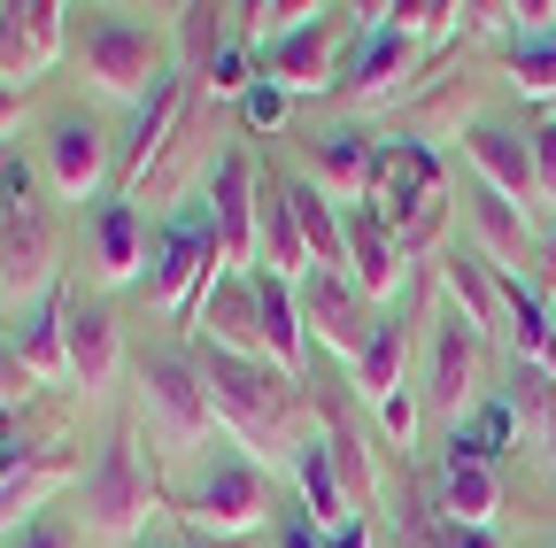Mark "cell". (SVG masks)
<instances>
[{
    "mask_svg": "<svg viewBox=\"0 0 556 548\" xmlns=\"http://www.w3.org/2000/svg\"><path fill=\"white\" fill-rule=\"evenodd\" d=\"M248 86H255V78H248V54L225 39L217 54H208V101H248Z\"/></svg>",
    "mask_w": 556,
    "mask_h": 548,
    "instance_id": "cell-36",
    "label": "cell"
},
{
    "mask_svg": "<svg viewBox=\"0 0 556 548\" xmlns=\"http://www.w3.org/2000/svg\"><path fill=\"white\" fill-rule=\"evenodd\" d=\"M533 170H541V201L556 209V116L533 131Z\"/></svg>",
    "mask_w": 556,
    "mask_h": 548,
    "instance_id": "cell-42",
    "label": "cell"
},
{
    "mask_svg": "<svg viewBox=\"0 0 556 548\" xmlns=\"http://www.w3.org/2000/svg\"><path fill=\"white\" fill-rule=\"evenodd\" d=\"M287 201H294V225L309 240V270H340L348 263V217L325 201V186H287Z\"/></svg>",
    "mask_w": 556,
    "mask_h": 548,
    "instance_id": "cell-30",
    "label": "cell"
},
{
    "mask_svg": "<svg viewBox=\"0 0 556 548\" xmlns=\"http://www.w3.org/2000/svg\"><path fill=\"white\" fill-rule=\"evenodd\" d=\"M471 232H479V247H486V263H495V270H518L526 247H533L526 209H518V201H503V193H486V186H479V201H471Z\"/></svg>",
    "mask_w": 556,
    "mask_h": 548,
    "instance_id": "cell-29",
    "label": "cell"
},
{
    "mask_svg": "<svg viewBox=\"0 0 556 548\" xmlns=\"http://www.w3.org/2000/svg\"><path fill=\"white\" fill-rule=\"evenodd\" d=\"M255 209H263L255 163H248V155H217V170H208V225H217L225 263L240 270V279L255 270Z\"/></svg>",
    "mask_w": 556,
    "mask_h": 548,
    "instance_id": "cell-8",
    "label": "cell"
},
{
    "mask_svg": "<svg viewBox=\"0 0 556 548\" xmlns=\"http://www.w3.org/2000/svg\"><path fill=\"white\" fill-rule=\"evenodd\" d=\"M201 548H208V540H201Z\"/></svg>",
    "mask_w": 556,
    "mask_h": 548,
    "instance_id": "cell-49",
    "label": "cell"
},
{
    "mask_svg": "<svg viewBox=\"0 0 556 548\" xmlns=\"http://www.w3.org/2000/svg\"><path fill=\"white\" fill-rule=\"evenodd\" d=\"M433 548H495V533H456V525H448Z\"/></svg>",
    "mask_w": 556,
    "mask_h": 548,
    "instance_id": "cell-45",
    "label": "cell"
},
{
    "mask_svg": "<svg viewBox=\"0 0 556 548\" xmlns=\"http://www.w3.org/2000/svg\"><path fill=\"white\" fill-rule=\"evenodd\" d=\"M309 170H317V186L332 201H348V209H371L379 201V148L364 131H348V124H325L309 140Z\"/></svg>",
    "mask_w": 556,
    "mask_h": 548,
    "instance_id": "cell-12",
    "label": "cell"
},
{
    "mask_svg": "<svg viewBox=\"0 0 556 548\" xmlns=\"http://www.w3.org/2000/svg\"><path fill=\"white\" fill-rule=\"evenodd\" d=\"M193 332L208 340V348H225V356L270 364V348H263V317H255V286H248V279H225L217 294H208V309H201Z\"/></svg>",
    "mask_w": 556,
    "mask_h": 548,
    "instance_id": "cell-19",
    "label": "cell"
},
{
    "mask_svg": "<svg viewBox=\"0 0 556 548\" xmlns=\"http://www.w3.org/2000/svg\"><path fill=\"white\" fill-rule=\"evenodd\" d=\"M541 279H548V286H556V232H548V240H541Z\"/></svg>",
    "mask_w": 556,
    "mask_h": 548,
    "instance_id": "cell-46",
    "label": "cell"
},
{
    "mask_svg": "<svg viewBox=\"0 0 556 548\" xmlns=\"http://www.w3.org/2000/svg\"><path fill=\"white\" fill-rule=\"evenodd\" d=\"M495 510H503V479H495V463L448 456V471H441V518H448L456 533H486V525H495Z\"/></svg>",
    "mask_w": 556,
    "mask_h": 548,
    "instance_id": "cell-24",
    "label": "cell"
},
{
    "mask_svg": "<svg viewBox=\"0 0 556 548\" xmlns=\"http://www.w3.org/2000/svg\"><path fill=\"white\" fill-rule=\"evenodd\" d=\"M402 364H409V324H402V309H387V317L371 324V340H364V356L348 364L371 409H387V402H402V394H409V386H402Z\"/></svg>",
    "mask_w": 556,
    "mask_h": 548,
    "instance_id": "cell-25",
    "label": "cell"
},
{
    "mask_svg": "<svg viewBox=\"0 0 556 548\" xmlns=\"http://www.w3.org/2000/svg\"><path fill=\"white\" fill-rule=\"evenodd\" d=\"M364 54H356V78H348V101L364 109H387L394 93H409V78L426 71V54H417V39H402L394 24H379V9H364Z\"/></svg>",
    "mask_w": 556,
    "mask_h": 548,
    "instance_id": "cell-11",
    "label": "cell"
},
{
    "mask_svg": "<svg viewBox=\"0 0 556 548\" xmlns=\"http://www.w3.org/2000/svg\"><path fill=\"white\" fill-rule=\"evenodd\" d=\"M139 386H148V433L163 448H201L217 433V402H208V379L201 364L186 356H148L139 364Z\"/></svg>",
    "mask_w": 556,
    "mask_h": 548,
    "instance_id": "cell-6",
    "label": "cell"
},
{
    "mask_svg": "<svg viewBox=\"0 0 556 548\" xmlns=\"http://www.w3.org/2000/svg\"><path fill=\"white\" fill-rule=\"evenodd\" d=\"M240 109H248V124H255V131H278V124H287V109H294V93H287V86H270V78H255Z\"/></svg>",
    "mask_w": 556,
    "mask_h": 548,
    "instance_id": "cell-37",
    "label": "cell"
},
{
    "mask_svg": "<svg viewBox=\"0 0 556 548\" xmlns=\"http://www.w3.org/2000/svg\"><path fill=\"white\" fill-rule=\"evenodd\" d=\"M62 62V0H24V9H0V86L31 93V78H47Z\"/></svg>",
    "mask_w": 556,
    "mask_h": 548,
    "instance_id": "cell-9",
    "label": "cell"
},
{
    "mask_svg": "<svg viewBox=\"0 0 556 548\" xmlns=\"http://www.w3.org/2000/svg\"><path fill=\"white\" fill-rule=\"evenodd\" d=\"M155 502H170V495H163V479L148 471V456H139V433H131V425L109 433V448H101L93 471H86V533H101V540H139V533H148V518H155Z\"/></svg>",
    "mask_w": 556,
    "mask_h": 548,
    "instance_id": "cell-2",
    "label": "cell"
},
{
    "mask_svg": "<svg viewBox=\"0 0 556 548\" xmlns=\"http://www.w3.org/2000/svg\"><path fill=\"white\" fill-rule=\"evenodd\" d=\"M47 186L62 201H86V193L109 186V131L93 116H62L47 131Z\"/></svg>",
    "mask_w": 556,
    "mask_h": 548,
    "instance_id": "cell-13",
    "label": "cell"
},
{
    "mask_svg": "<svg viewBox=\"0 0 556 548\" xmlns=\"http://www.w3.org/2000/svg\"><path fill=\"white\" fill-rule=\"evenodd\" d=\"M294 294H302V324H309L317 348H332L340 364H356L364 340H371V324H379L371 302H364V286L348 279V270H309Z\"/></svg>",
    "mask_w": 556,
    "mask_h": 548,
    "instance_id": "cell-7",
    "label": "cell"
},
{
    "mask_svg": "<svg viewBox=\"0 0 556 548\" xmlns=\"http://www.w3.org/2000/svg\"><path fill=\"white\" fill-rule=\"evenodd\" d=\"M294 479H302V510L325 525V533H340L348 518V487H340V471H332V448H325V433H309L302 448H294Z\"/></svg>",
    "mask_w": 556,
    "mask_h": 548,
    "instance_id": "cell-27",
    "label": "cell"
},
{
    "mask_svg": "<svg viewBox=\"0 0 556 548\" xmlns=\"http://www.w3.org/2000/svg\"><path fill=\"white\" fill-rule=\"evenodd\" d=\"M255 270L302 286L309 279V240L294 225V201H287V178H263V209H255Z\"/></svg>",
    "mask_w": 556,
    "mask_h": 548,
    "instance_id": "cell-15",
    "label": "cell"
},
{
    "mask_svg": "<svg viewBox=\"0 0 556 548\" xmlns=\"http://www.w3.org/2000/svg\"><path fill=\"white\" fill-rule=\"evenodd\" d=\"M47 294L54 286V232H47V209L31 217H0V294Z\"/></svg>",
    "mask_w": 556,
    "mask_h": 548,
    "instance_id": "cell-18",
    "label": "cell"
},
{
    "mask_svg": "<svg viewBox=\"0 0 556 548\" xmlns=\"http://www.w3.org/2000/svg\"><path fill=\"white\" fill-rule=\"evenodd\" d=\"M170 510L201 533V540H240L270 518V479L255 456H217L186 495H170Z\"/></svg>",
    "mask_w": 556,
    "mask_h": 548,
    "instance_id": "cell-5",
    "label": "cell"
},
{
    "mask_svg": "<svg viewBox=\"0 0 556 548\" xmlns=\"http://www.w3.org/2000/svg\"><path fill=\"white\" fill-rule=\"evenodd\" d=\"M332 548H371V518H348V525L332 533Z\"/></svg>",
    "mask_w": 556,
    "mask_h": 548,
    "instance_id": "cell-44",
    "label": "cell"
},
{
    "mask_svg": "<svg viewBox=\"0 0 556 548\" xmlns=\"http://www.w3.org/2000/svg\"><path fill=\"white\" fill-rule=\"evenodd\" d=\"M0 548H78V533H70L62 518H24L9 540H0Z\"/></svg>",
    "mask_w": 556,
    "mask_h": 548,
    "instance_id": "cell-40",
    "label": "cell"
},
{
    "mask_svg": "<svg viewBox=\"0 0 556 548\" xmlns=\"http://www.w3.org/2000/svg\"><path fill=\"white\" fill-rule=\"evenodd\" d=\"M201 379H208V402H217V425L240 441V456L278 463V456H294L309 441L302 425H309L317 402L278 364H248V356H225V348H201Z\"/></svg>",
    "mask_w": 556,
    "mask_h": 548,
    "instance_id": "cell-1",
    "label": "cell"
},
{
    "mask_svg": "<svg viewBox=\"0 0 556 548\" xmlns=\"http://www.w3.org/2000/svg\"><path fill=\"white\" fill-rule=\"evenodd\" d=\"M148 217H139V201H101V217H93V270L109 286L139 279V263H148Z\"/></svg>",
    "mask_w": 556,
    "mask_h": 548,
    "instance_id": "cell-22",
    "label": "cell"
},
{
    "mask_svg": "<svg viewBox=\"0 0 556 548\" xmlns=\"http://www.w3.org/2000/svg\"><path fill=\"white\" fill-rule=\"evenodd\" d=\"M548 324H556V294H548Z\"/></svg>",
    "mask_w": 556,
    "mask_h": 548,
    "instance_id": "cell-47",
    "label": "cell"
},
{
    "mask_svg": "<svg viewBox=\"0 0 556 548\" xmlns=\"http://www.w3.org/2000/svg\"><path fill=\"white\" fill-rule=\"evenodd\" d=\"M332 47H340V24H332V9H325L309 31L278 39V47L263 54V78L287 86V93H325V86H332Z\"/></svg>",
    "mask_w": 556,
    "mask_h": 548,
    "instance_id": "cell-17",
    "label": "cell"
},
{
    "mask_svg": "<svg viewBox=\"0 0 556 548\" xmlns=\"http://www.w3.org/2000/svg\"><path fill=\"white\" fill-rule=\"evenodd\" d=\"M325 9H317V0H270V9H248V39L270 54L278 39H294V31H309Z\"/></svg>",
    "mask_w": 556,
    "mask_h": 548,
    "instance_id": "cell-34",
    "label": "cell"
},
{
    "mask_svg": "<svg viewBox=\"0 0 556 548\" xmlns=\"http://www.w3.org/2000/svg\"><path fill=\"white\" fill-rule=\"evenodd\" d=\"M456 16L464 9H448V0H402V9H379V24H394L402 39H441V31H456Z\"/></svg>",
    "mask_w": 556,
    "mask_h": 548,
    "instance_id": "cell-35",
    "label": "cell"
},
{
    "mask_svg": "<svg viewBox=\"0 0 556 548\" xmlns=\"http://www.w3.org/2000/svg\"><path fill=\"white\" fill-rule=\"evenodd\" d=\"M510 441H526V433H518L510 394H503V402H479L471 418H456V425H448V456H471V463H495Z\"/></svg>",
    "mask_w": 556,
    "mask_h": 548,
    "instance_id": "cell-31",
    "label": "cell"
},
{
    "mask_svg": "<svg viewBox=\"0 0 556 548\" xmlns=\"http://www.w3.org/2000/svg\"><path fill=\"white\" fill-rule=\"evenodd\" d=\"M178 39H186V54L208 71V54L225 47V39H217V9H178Z\"/></svg>",
    "mask_w": 556,
    "mask_h": 548,
    "instance_id": "cell-39",
    "label": "cell"
},
{
    "mask_svg": "<svg viewBox=\"0 0 556 548\" xmlns=\"http://www.w3.org/2000/svg\"><path fill=\"white\" fill-rule=\"evenodd\" d=\"M348 279L364 286V302H387L409 279V255H402V240L387 232L379 209H348Z\"/></svg>",
    "mask_w": 556,
    "mask_h": 548,
    "instance_id": "cell-14",
    "label": "cell"
},
{
    "mask_svg": "<svg viewBox=\"0 0 556 548\" xmlns=\"http://www.w3.org/2000/svg\"><path fill=\"white\" fill-rule=\"evenodd\" d=\"M433 394H441V409H448V425L479 409V332L456 324V317L433 332Z\"/></svg>",
    "mask_w": 556,
    "mask_h": 548,
    "instance_id": "cell-23",
    "label": "cell"
},
{
    "mask_svg": "<svg viewBox=\"0 0 556 548\" xmlns=\"http://www.w3.org/2000/svg\"><path fill=\"white\" fill-rule=\"evenodd\" d=\"M24 109H31L24 86H0V140H16V131H24Z\"/></svg>",
    "mask_w": 556,
    "mask_h": 548,
    "instance_id": "cell-43",
    "label": "cell"
},
{
    "mask_svg": "<svg viewBox=\"0 0 556 548\" xmlns=\"http://www.w3.org/2000/svg\"><path fill=\"white\" fill-rule=\"evenodd\" d=\"M62 479H70V456L54 448V456H39L24 479H9V487H0V540H9L16 525H24V510H39L54 487H62Z\"/></svg>",
    "mask_w": 556,
    "mask_h": 548,
    "instance_id": "cell-32",
    "label": "cell"
},
{
    "mask_svg": "<svg viewBox=\"0 0 556 548\" xmlns=\"http://www.w3.org/2000/svg\"><path fill=\"white\" fill-rule=\"evenodd\" d=\"M16 356H24V371H31L39 386L70 379V302H62V286H47V294L24 309V324H16Z\"/></svg>",
    "mask_w": 556,
    "mask_h": 548,
    "instance_id": "cell-20",
    "label": "cell"
},
{
    "mask_svg": "<svg viewBox=\"0 0 556 548\" xmlns=\"http://www.w3.org/2000/svg\"><path fill=\"white\" fill-rule=\"evenodd\" d=\"M270 548H332V533H325L309 510H278V518H270Z\"/></svg>",
    "mask_w": 556,
    "mask_h": 548,
    "instance_id": "cell-38",
    "label": "cell"
},
{
    "mask_svg": "<svg viewBox=\"0 0 556 548\" xmlns=\"http://www.w3.org/2000/svg\"><path fill=\"white\" fill-rule=\"evenodd\" d=\"M225 279H232V263H225V240L208 217H178L148 255V302L163 317H201Z\"/></svg>",
    "mask_w": 556,
    "mask_h": 548,
    "instance_id": "cell-3",
    "label": "cell"
},
{
    "mask_svg": "<svg viewBox=\"0 0 556 548\" xmlns=\"http://www.w3.org/2000/svg\"><path fill=\"white\" fill-rule=\"evenodd\" d=\"M464 155H471V170H479V186H486V193L518 201V209L533 217V201H541L533 140H518L510 124H471V131H464Z\"/></svg>",
    "mask_w": 556,
    "mask_h": 548,
    "instance_id": "cell-10",
    "label": "cell"
},
{
    "mask_svg": "<svg viewBox=\"0 0 556 548\" xmlns=\"http://www.w3.org/2000/svg\"><path fill=\"white\" fill-rule=\"evenodd\" d=\"M248 286H255V317H263V348L270 364L302 379L309 371V324H302V294L287 279H270V270H248Z\"/></svg>",
    "mask_w": 556,
    "mask_h": 548,
    "instance_id": "cell-16",
    "label": "cell"
},
{
    "mask_svg": "<svg viewBox=\"0 0 556 548\" xmlns=\"http://www.w3.org/2000/svg\"><path fill=\"white\" fill-rule=\"evenodd\" d=\"M510 93H518V101H548V109H556V31H548V39H518V47H510Z\"/></svg>",
    "mask_w": 556,
    "mask_h": 548,
    "instance_id": "cell-33",
    "label": "cell"
},
{
    "mask_svg": "<svg viewBox=\"0 0 556 548\" xmlns=\"http://www.w3.org/2000/svg\"><path fill=\"white\" fill-rule=\"evenodd\" d=\"M441 294L456 309V324L486 332V324H503V294H495V263H479V255H441Z\"/></svg>",
    "mask_w": 556,
    "mask_h": 548,
    "instance_id": "cell-26",
    "label": "cell"
},
{
    "mask_svg": "<svg viewBox=\"0 0 556 548\" xmlns=\"http://www.w3.org/2000/svg\"><path fill=\"white\" fill-rule=\"evenodd\" d=\"M0 163H9V155H0Z\"/></svg>",
    "mask_w": 556,
    "mask_h": 548,
    "instance_id": "cell-48",
    "label": "cell"
},
{
    "mask_svg": "<svg viewBox=\"0 0 556 548\" xmlns=\"http://www.w3.org/2000/svg\"><path fill=\"white\" fill-rule=\"evenodd\" d=\"M31 371H24V356H16V340H0V409H16V402H31Z\"/></svg>",
    "mask_w": 556,
    "mask_h": 548,
    "instance_id": "cell-41",
    "label": "cell"
},
{
    "mask_svg": "<svg viewBox=\"0 0 556 548\" xmlns=\"http://www.w3.org/2000/svg\"><path fill=\"white\" fill-rule=\"evenodd\" d=\"M124 364V340H116V317L101 302H78L70 309V379H78V394H101Z\"/></svg>",
    "mask_w": 556,
    "mask_h": 548,
    "instance_id": "cell-21",
    "label": "cell"
},
{
    "mask_svg": "<svg viewBox=\"0 0 556 548\" xmlns=\"http://www.w3.org/2000/svg\"><path fill=\"white\" fill-rule=\"evenodd\" d=\"M78 71L101 101H131V109H148L155 86L170 78V62H163V39L148 24H131V16H101L78 47Z\"/></svg>",
    "mask_w": 556,
    "mask_h": 548,
    "instance_id": "cell-4",
    "label": "cell"
},
{
    "mask_svg": "<svg viewBox=\"0 0 556 548\" xmlns=\"http://www.w3.org/2000/svg\"><path fill=\"white\" fill-rule=\"evenodd\" d=\"M510 409H518L526 448L556 471V379H548V371H533V364H510Z\"/></svg>",
    "mask_w": 556,
    "mask_h": 548,
    "instance_id": "cell-28",
    "label": "cell"
}]
</instances>
